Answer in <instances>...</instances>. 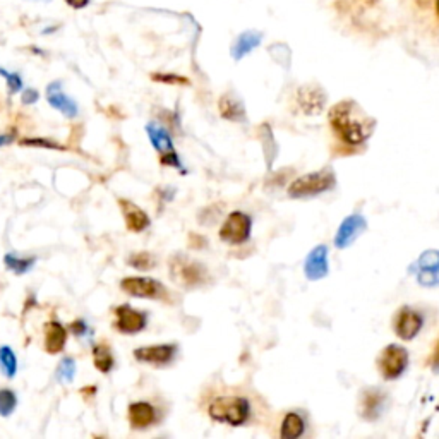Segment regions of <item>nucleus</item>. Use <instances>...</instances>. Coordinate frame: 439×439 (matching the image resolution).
I'll use <instances>...</instances> for the list:
<instances>
[{"instance_id": "9", "label": "nucleus", "mask_w": 439, "mask_h": 439, "mask_svg": "<svg viewBox=\"0 0 439 439\" xmlns=\"http://www.w3.org/2000/svg\"><path fill=\"white\" fill-rule=\"evenodd\" d=\"M275 426V436L280 439H299L306 436L309 418L304 410H287L278 421L271 422Z\"/></svg>"}, {"instance_id": "18", "label": "nucleus", "mask_w": 439, "mask_h": 439, "mask_svg": "<svg viewBox=\"0 0 439 439\" xmlns=\"http://www.w3.org/2000/svg\"><path fill=\"white\" fill-rule=\"evenodd\" d=\"M364 229H365V222L363 217L353 215V217L345 218V222L341 223L338 232H336V237H335L336 247H338V249H345V247H347L348 244H350Z\"/></svg>"}, {"instance_id": "26", "label": "nucleus", "mask_w": 439, "mask_h": 439, "mask_svg": "<svg viewBox=\"0 0 439 439\" xmlns=\"http://www.w3.org/2000/svg\"><path fill=\"white\" fill-rule=\"evenodd\" d=\"M74 376H76V360L72 359V357H64V359L59 363V365H57L55 377L62 384H67L74 381Z\"/></svg>"}, {"instance_id": "2", "label": "nucleus", "mask_w": 439, "mask_h": 439, "mask_svg": "<svg viewBox=\"0 0 439 439\" xmlns=\"http://www.w3.org/2000/svg\"><path fill=\"white\" fill-rule=\"evenodd\" d=\"M328 124L333 139L336 141V152L350 154L359 152L367 143L376 127V120L364 112L357 101L341 100L328 112Z\"/></svg>"}, {"instance_id": "34", "label": "nucleus", "mask_w": 439, "mask_h": 439, "mask_svg": "<svg viewBox=\"0 0 439 439\" xmlns=\"http://www.w3.org/2000/svg\"><path fill=\"white\" fill-rule=\"evenodd\" d=\"M428 365L431 369H433L434 372H439V336H438L436 345H434L433 352H431V355L428 359Z\"/></svg>"}, {"instance_id": "31", "label": "nucleus", "mask_w": 439, "mask_h": 439, "mask_svg": "<svg viewBox=\"0 0 439 439\" xmlns=\"http://www.w3.org/2000/svg\"><path fill=\"white\" fill-rule=\"evenodd\" d=\"M0 74H2V76L7 79V86H9V93H11V95H12V93L21 91V88H23L21 77H19L18 74H11V72L4 71L2 67H0Z\"/></svg>"}, {"instance_id": "3", "label": "nucleus", "mask_w": 439, "mask_h": 439, "mask_svg": "<svg viewBox=\"0 0 439 439\" xmlns=\"http://www.w3.org/2000/svg\"><path fill=\"white\" fill-rule=\"evenodd\" d=\"M169 270L170 278L178 287L187 288V290L205 287L211 282L208 268L198 259L189 258L186 254H173L169 261Z\"/></svg>"}, {"instance_id": "17", "label": "nucleus", "mask_w": 439, "mask_h": 439, "mask_svg": "<svg viewBox=\"0 0 439 439\" xmlns=\"http://www.w3.org/2000/svg\"><path fill=\"white\" fill-rule=\"evenodd\" d=\"M67 329L59 321H48L45 324V350L52 355L60 353L66 348Z\"/></svg>"}, {"instance_id": "35", "label": "nucleus", "mask_w": 439, "mask_h": 439, "mask_svg": "<svg viewBox=\"0 0 439 439\" xmlns=\"http://www.w3.org/2000/svg\"><path fill=\"white\" fill-rule=\"evenodd\" d=\"M38 98H40V93L36 91V89H33V88H30V89H26V91L23 93V103L24 105H33V103H36V101H38Z\"/></svg>"}, {"instance_id": "8", "label": "nucleus", "mask_w": 439, "mask_h": 439, "mask_svg": "<svg viewBox=\"0 0 439 439\" xmlns=\"http://www.w3.org/2000/svg\"><path fill=\"white\" fill-rule=\"evenodd\" d=\"M392 326L401 341H412L424 328V314L414 306H401L393 316Z\"/></svg>"}, {"instance_id": "11", "label": "nucleus", "mask_w": 439, "mask_h": 439, "mask_svg": "<svg viewBox=\"0 0 439 439\" xmlns=\"http://www.w3.org/2000/svg\"><path fill=\"white\" fill-rule=\"evenodd\" d=\"M113 326L124 335H136V333H141L148 326V314L143 311H137L129 304H122V306L115 307V323H113Z\"/></svg>"}, {"instance_id": "36", "label": "nucleus", "mask_w": 439, "mask_h": 439, "mask_svg": "<svg viewBox=\"0 0 439 439\" xmlns=\"http://www.w3.org/2000/svg\"><path fill=\"white\" fill-rule=\"evenodd\" d=\"M16 139V134L11 132V134H0V148L6 144H11L12 141Z\"/></svg>"}, {"instance_id": "32", "label": "nucleus", "mask_w": 439, "mask_h": 439, "mask_svg": "<svg viewBox=\"0 0 439 439\" xmlns=\"http://www.w3.org/2000/svg\"><path fill=\"white\" fill-rule=\"evenodd\" d=\"M160 164L164 166H173V169H181V160H178L176 149L160 154Z\"/></svg>"}, {"instance_id": "16", "label": "nucleus", "mask_w": 439, "mask_h": 439, "mask_svg": "<svg viewBox=\"0 0 439 439\" xmlns=\"http://www.w3.org/2000/svg\"><path fill=\"white\" fill-rule=\"evenodd\" d=\"M47 100L50 103L52 108L59 110L62 115L69 117V119H74L79 113V107L72 98H69L67 95H64L62 89H60V83H52L47 88Z\"/></svg>"}, {"instance_id": "4", "label": "nucleus", "mask_w": 439, "mask_h": 439, "mask_svg": "<svg viewBox=\"0 0 439 439\" xmlns=\"http://www.w3.org/2000/svg\"><path fill=\"white\" fill-rule=\"evenodd\" d=\"M336 186L335 173L329 169L318 170V172L306 173V176L297 177L290 186H288V196L300 199V198H312L319 194L328 193Z\"/></svg>"}, {"instance_id": "7", "label": "nucleus", "mask_w": 439, "mask_h": 439, "mask_svg": "<svg viewBox=\"0 0 439 439\" xmlns=\"http://www.w3.org/2000/svg\"><path fill=\"white\" fill-rule=\"evenodd\" d=\"M251 230H253V218L244 211H232L227 215L218 235L222 242L230 244V246H241L249 241Z\"/></svg>"}, {"instance_id": "13", "label": "nucleus", "mask_w": 439, "mask_h": 439, "mask_svg": "<svg viewBox=\"0 0 439 439\" xmlns=\"http://www.w3.org/2000/svg\"><path fill=\"white\" fill-rule=\"evenodd\" d=\"M129 424L132 429H148L160 422V412L149 401H134L127 410Z\"/></svg>"}, {"instance_id": "21", "label": "nucleus", "mask_w": 439, "mask_h": 439, "mask_svg": "<svg viewBox=\"0 0 439 439\" xmlns=\"http://www.w3.org/2000/svg\"><path fill=\"white\" fill-rule=\"evenodd\" d=\"M259 43H261V35L259 33H254V31L242 33L237 38V42L234 43V47H232V55H234V59L237 60L242 59L244 55L249 54V52L258 47Z\"/></svg>"}, {"instance_id": "37", "label": "nucleus", "mask_w": 439, "mask_h": 439, "mask_svg": "<svg viewBox=\"0 0 439 439\" xmlns=\"http://www.w3.org/2000/svg\"><path fill=\"white\" fill-rule=\"evenodd\" d=\"M69 6H72L74 9H83L84 6H88L89 0H66Z\"/></svg>"}, {"instance_id": "38", "label": "nucleus", "mask_w": 439, "mask_h": 439, "mask_svg": "<svg viewBox=\"0 0 439 439\" xmlns=\"http://www.w3.org/2000/svg\"><path fill=\"white\" fill-rule=\"evenodd\" d=\"M436 12H438V16H439V0L436 2Z\"/></svg>"}, {"instance_id": "29", "label": "nucleus", "mask_w": 439, "mask_h": 439, "mask_svg": "<svg viewBox=\"0 0 439 439\" xmlns=\"http://www.w3.org/2000/svg\"><path fill=\"white\" fill-rule=\"evenodd\" d=\"M21 146H33V148H47V149H59V152H64V146L59 144L57 141L48 139V137H24V139L19 141Z\"/></svg>"}, {"instance_id": "24", "label": "nucleus", "mask_w": 439, "mask_h": 439, "mask_svg": "<svg viewBox=\"0 0 439 439\" xmlns=\"http://www.w3.org/2000/svg\"><path fill=\"white\" fill-rule=\"evenodd\" d=\"M0 371H2L4 376L9 377V380H12V377L16 376V372H18V359H16V353L11 347H7V345H2V347H0Z\"/></svg>"}, {"instance_id": "25", "label": "nucleus", "mask_w": 439, "mask_h": 439, "mask_svg": "<svg viewBox=\"0 0 439 439\" xmlns=\"http://www.w3.org/2000/svg\"><path fill=\"white\" fill-rule=\"evenodd\" d=\"M4 263H6L7 270L14 271L16 275L21 276L24 273H28V271L35 266L36 258H19L18 254H6Z\"/></svg>"}, {"instance_id": "22", "label": "nucleus", "mask_w": 439, "mask_h": 439, "mask_svg": "<svg viewBox=\"0 0 439 439\" xmlns=\"http://www.w3.org/2000/svg\"><path fill=\"white\" fill-rule=\"evenodd\" d=\"M218 108H219V115H222L223 119L232 120V122H239L241 119H244L242 103L239 100L232 98L230 95H223L222 98H219Z\"/></svg>"}, {"instance_id": "10", "label": "nucleus", "mask_w": 439, "mask_h": 439, "mask_svg": "<svg viewBox=\"0 0 439 439\" xmlns=\"http://www.w3.org/2000/svg\"><path fill=\"white\" fill-rule=\"evenodd\" d=\"M386 401H388V395H386L383 389L380 388L363 389L359 397V405H357L359 417L365 422H376L377 418L383 416Z\"/></svg>"}, {"instance_id": "33", "label": "nucleus", "mask_w": 439, "mask_h": 439, "mask_svg": "<svg viewBox=\"0 0 439 439\" xmlns=\"http://www.w3.org/2000/svg\"><path fill=\"white\" fill-rule=\"evenodd\" d=\"M154 81H160V83L166 84H189V81L186 77L181 76H172V74H153Z\"/></svg>"}, {"instance_id": "28", "label": "nucleus", "mask_w": 439, "mask_h": 439, "mask_svg": "<svg viewBox=\"0 0 439 439\" xmlns=\"http://www.w3.org/2000/svg\"><path fill=\"white\" fill-rule=\"evenodd\" d=\"M18 406V397L9 388L0 389V416L9 417Z\"/></svg>"}, {"instance_id": "23", "label": "nucleus", "mask_w": 439, "mask_h": 439, "mask_svg": "<svg viewBox=\"0 0 439 439\" xmlns=\"http://www.w3.org/2000/svg\"><path fill=\"white\" fill-rule=\"evenodd\" d=\"M93 364H95V367L103 374L112 371L113 355H112V350H110L107 345L100 343L93 348Z\"/></svg>"}, {"instance_id": "27", "label": "nucleus", "mask_w": 439, "mask_h": 439, "mask_svg": "<svg viewBox=\"0 0 439 439\" xmlns=\"http://www.w3.org/2000/svg\"><path fill=\"white\" fill-rule=\"evenodd\" d=\"M127 264L137 271H149L152 268L156 266V259H154V256L149 253H136L129 256Z\"/></svg>"}, {"instance_id": "5", "label": "nucleus", "mask_w": 439, "mask_h": 439, "mask_svg": "<svg viewBox=\"0 0 439 439\" xmlns=\"http://www.w3.org/2000/svg\"><path fill=\"white\" fill-rule=\"evenodd\" d=\"M376 367L384 381L398 380L409 367V350L397 343L386 345L377 355Z\"/></svg>"}, {"instance_id": "6", "label": "nucleus", "mask_w": 439, "mask_h": 439, "mask_svg": "<svg viewBox=\"0 0 439 439\" xmlns=\"http://www.w3.org/2000/svg\"><path fill=\"white\" fill-rule=\"evenodd\" d=\"M120 288L125 294L137 297V299H153L170 302V292L161 282L148 276H127L120 282Z\"/></svg>"}, {"instance_id": "14", "label": "nucleus", "mask_w": 439, "mask_h": 439, "mask_svg": "<svg viewBox=\"0 0 439 439\" xmlns=\"http://www.w3.org/2000/svg\"><path fill=\"white\" fill-rule=\"evenodd\" d=\"M297 107L306 115H318L326 103V95L318 86H302L295 95Z\"/></svg>"}, {"instance_id": "20", "label": "nucleus", "mask_w": 439, "mask_h": 439, "mask_svg": "<svg viewBox=\"0 0 439 439\" xmlns=\"http://www.w3.org/2000/svg\"><path fill=\"white\" fill-rule=\"evenodd\" d=\"M146 132H148L149 141H152L153 148L156 149L158 153L161 154V153H166V152H172L173 149L172 137H170V134L165 127H161V125H158V124H154V122H152V124L146 125Z\"/></svg>"}, {"instance_id": "12", "label": "nucleus", "mask_w": 439, "mask_h": 439, "mask_svg": "<svg viewBox=\"0 0 439 439\" xmlns=\"http://www.w3.org/2000/svg\"><path fill=\"white\" fill-rule=\"evenodd\" d=\"M178 347L176 343H164V345H153V347H141L134 350V359L139 363L156 365V367H164L173 363L177 357Z\"/></svg>"}, {"instance_id": "15", "label": "nucleus", "mask_w": 439, "mask_h": 439, "mask_svg": "<svg viewBox=\"0 0 439 439\" xmlns=\"http://www.w3.org/2000/svg\"><path fill=\"white\" fill-rule=\"evenodd\" d=\"M119 206L122 215H124L125 227H127L129 232L141 234V232H144L152 225V219H149L148 213H146L144 210H141L137 205H134L132 201H129V199H119Z\"/></svg>"}, {"instance_id": "30", "label": "nucleus", "mask_w": 439, "mask_h": 439, "mask_svg": "<svg viewBox=\"0 0 439 439\" xmlns=\"http://www.w3.org/2000/svg\"><path fill=\"white\" fill-rule=\"evenodd\" d=\"M69 331L72 335H76L77 338H84V336L91 335V328L88 326V323L84 319H76L69 324Z\"/></svg>"}, {"instance_id": "19", "label": "nucleus", "mask_w": 439, "mask_h": 439, "mask_svg": "<svg viewBox=\"0 0 439 439\" xmlns=\"http://www.w3.org/2000/svg\"><path fill=\"white\" fill-rule=\"evenodd\" d=\"M326 247L318 246L311 254L307 256L306 261V275L311 280H319L328 273V261H326Z\"/></svg>"}, {"instance_id": "1", "label": "nucleus", "mask_w": 439, "mask_h": 439, "mask_svg": "<svg viewBox=\"0 0 439 439\" xmlns=\"http://www.w3.org/2000/svg\"><path fill=\"white\" fill-rule=\"evenodd\" d=\"M199 406L215 424L230 428L271 424L273 418L266 400L247 384H229L222 380L205 386Z\"/></svg>"}]
</instances>
